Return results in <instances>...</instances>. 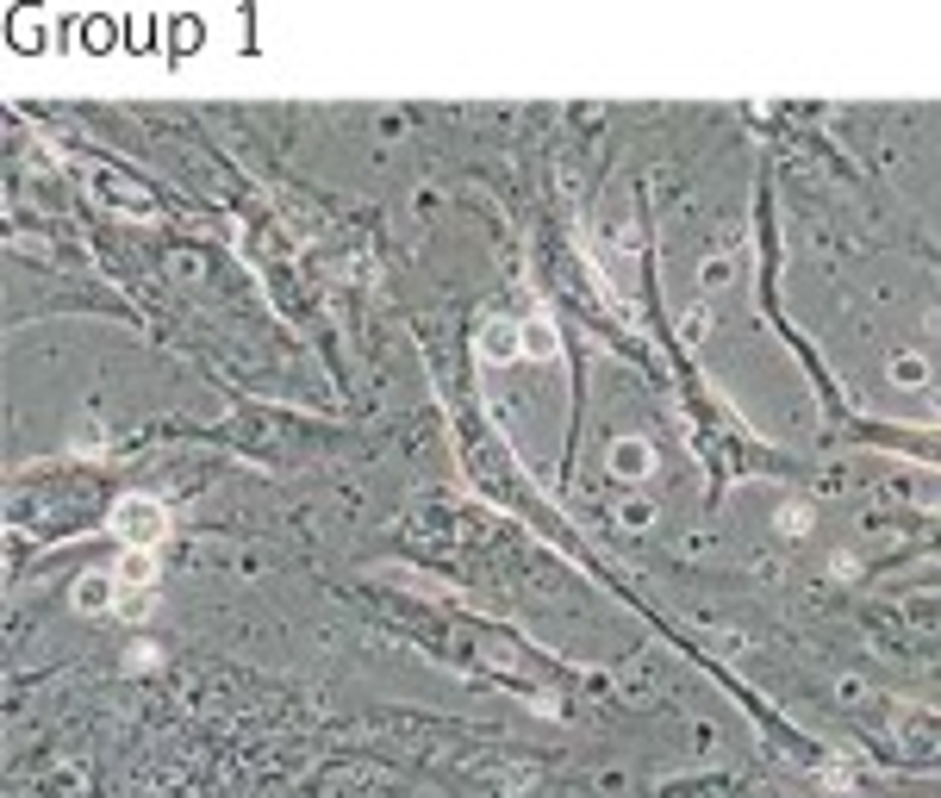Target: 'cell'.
I'll return each instance as SVG.
<instances>
[{"label":"cell","instance_id":"cell-1","mask_svg":"<svg viewBox=\"0 0 941 798\" xmlns=\"http://www.w3.org/2000/svg\"><path fill=\"white\" fill-rule=\"evenodd\" d=\"M113 530L125 549H156L163 537H169V512L156 506V499H144V493H132V499H119L113 506Z\"/></svg>","mask_w":941,"mask_h":798},{"label":"cell","instance_id":"cell-2","mask_svg":"<svg viewBox=\"0 0 941 798\" xmlns=\"http://www.w3.org/2000/svg\"><path fill=\"white\" fill-rule=\"evenodd\" d=\"M481 356L486 362H518L524 356V325H512V318H486L481 325Z\"/></svg>","mask_w":941,"mask_h":798},{"label":"cell","instance_id":"cell-3","mask_svg":"<svg viewBox=\"0 0 941 798\" xmlns=\"http://www.w3.org/2000/svg\"><path fill=\"white\" fill-rule=\"evenodd\" d=\"M605 468H612L617 481H642V474L654 468V449L642 443V437H617L612 456H605Z\"/></svg>","mask_w":941,"mask_h":798},{"label":"cell","instance_id":"cell-4","mask_svg":"<svg viewBox=\"0 0 941 798\" xmlns=\"http://www.w3.org/2000/svg\"><path fill=\"white\" fill-rule=\"evenodd\" d=\"M113 581H119L125 599H144V586L156 581V555H150V549H125V562L113 567Z\"/></svg>","mask_w":941,"mask_h":798},{"label":"cell","instance_id":"cell-5","mask_svg":"<svg viewBox=\"0 0 941 798\" xmlns=\"http://www.w3.org/2000/svg\"><path fill=\"white\" fill-rule=\"evenodd\" d=\"M113 599H119L113 574H81V581H76V611H88V618H100Z\"/></svg>","mask_w":941,"mask_h":798},{"label":"cell","instance_id":"cell-6","mask_svg":"<svg viewBox=\"0 0 941 798\" xmlns=\"http://www.w3.org/2000/svg\"><path fill=\"white\" fill-rule=\"evenodd\" d=\"M556 325H549V318H530V325H524V356H556Z\"/></svg>","mask_w":941,"mask_h":798},{"label":"cell","instance_id":"cell-7","mask_svg":"<svg viewBox=\"0 0 941 798\" xmlns=\"http://www.w3.org/2000/svg\"><path fill=\"white\" fill-rule=\"evenodd\" d=\"M892 374H898V381H922L929 369H922L917 356H898V362H892Z\"/></svg>","mask_w":941,"mask_h":798}]
</instances>
